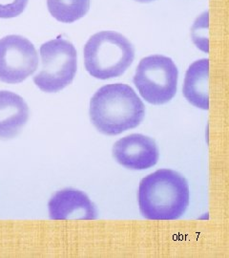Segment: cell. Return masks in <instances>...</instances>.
<instances>
[{"label":"cell","mask_w":229,"mask_h":258,"mask_svg":"<svg viewBox=\"0 0 229 258\" xmlns=\"http://www.w3.org/2000/svg\"><path fill=\"white\" fill-rule=\"evenodd\" d=\"M94 126L107 136H116L141 123L145 106L134 89L124 83L101 87L90 101Z\"/></svg>","instance_id":"obj_1"},{"label":"cell","mask_w":229,"mask_h":258,"mask_svg":"<svg viewBox=\"0 0 229 258\" xmlns=\"http://www.w3.org/2000/svg\"><path fill=\"white\" fill-rule=\"evenodd\" d=\"M41 70L34 83L46 93L59 92L73 82L78 70V53L73 44L62 37L43 43L40 47Z\"/></svg>","instance_id":"obj_4"},{"label":"cell","mask_w":229,"mask_h":258,"mask_svg":"<svg viewBox=\"0 0 229 258\" xmlns=\"http://www.w3.org/2000/svg\"><path fill=\"white\" fill-rule=\"evenodd\" d=\"M47 7L57 21L73 23L88 13L90 0H47Z\"/></svg>","instance_id":"obj_11"},{"label":"cell","mask_w":229,"mask_h":258,"mask_svg":"<svg viewBox=\"0 0 229 258\" xmlns=\"http://www.w3.org/2000/svg\"><path fill=\"white\" fill-rule=\"evenodd\" d=\"M189 205V185L179 172L163 168L144 177L138 187L141 215L149 220H176Z\"/></svg>","instance_id":"obj_2"},{"label":"cell","mask_w":229,"mask_h":258,"mask_svg":"<svg viewBox=\"0 0 229 258\" xmlns=\"http://www.w3.org/2000/svg\"><path fill=\"white\" fill-rule=\"evenodd\" d=\"M28 5V0H0V19H14L20 16Z\"/></svg>","instance_id":"obj_13"},{"label":"cell","mask_w":229,"mask_h":258,"mask_svg":"<svg viewBox=\"0 0 229 258\" xmlns=\"http://www.w3.org/2000/svg\"><path fill=\"white\" fill-rule=\"evenodd\" d=\"M83 56L87 72L104 81L125 73L134 61L135 49L121 34L102 31L93 35L86 42Z\"/></svg>","instance_id":"obj_3"},{"label":"cell","mask_w":229,"mask_h":258,"mask_svg":"<svg viewBox=\"0 0 229 258\" xmlns=\"http://www.w3.org/2000/svg\"><path fill=\"white\" fill-rule=\"evenodd\" d=\"M137 2H140V3H149V2H152L154 0H135Z\"/></svg>","instance_id":"obj_14"},{"label":"cell","mask_w":229,"mask_h":258,"mask_svg":"<svg viewBox=\"0 0 229 258\" xmlns=\"http://www.w3.org/2000/svg\"><path fill=\"white\" fill-rule=\"evenodd\" d=\"M52 220H95L98 210L86 194L74 188H64L53 195L48 203Z\"/></svg>","instance_id":"obj_8"},{"label":"cell","mask_w":229,"mask_h":258,"mask_svg":"<svg viewBox=\"0 0 229 258\" xmlns=\"http://www.w3.org/2000/svg\"><path fill=\"white\" fill-rule=\"evenodd\" d=\"M178 78V68L170 57L153 55L143 57L139 61L133 82L147 102L161 105L174 98Z\"/></svg>","instance_id":"obj_5"},{"label":"cell","mask_w":229,"mask_h":258,"mask_svg":"<svg viewBox=\"0 0 229 258\" xmlns=\"http://www.w3.org/2000/svg\"><path fill=\"white\" fill-rule=\"evenodd\" d=\"M208 12H204L196 19L191 30L194 43L205 53H208Z\"/></svg>","instance_id":"obj_12"},{"label":"cell","mask_w":229,"mask_h":258,"mask_svg":"<svg viewBox=\"0 0 229 258\" xmlns=\"http://www.w3.org/2000/svg\"><path fill=\"white\" fill-rule=\"evenodd\" d=\"M29 119L26 102L16 93L0 91V139L16 137Z\"/></svg>","instance_id":"obj_9"},{"label":"cell","mask_w":229,"mask_h":258,"mask_svg":"<svg viewBox=\"0 0 229 258\" xmlns=\"http://www.w3.org/2000/svg\"><path fill=\"white\" fill-rule=\"evenodd\" d=\"M113 156L119 165L128 169L144 170L156 165L160 151L153 139L142 134H131L115 143Z\"/></svg>","instance_id":"obj_7"},{"label":"cell","mask_w":229,"mask_h":258,"mask_svg":"<svg viewBox=\"0 0 229 258\" xmlns=\"http://www.w3.org/2000/svg\"><path fill=\"white\" fill-rule=\"evenodd\" d=\"M38 54L26 37L10 35L0 38V82L22 83L37 71Z\"/></svg>","instance_id":"obj_6"},{"label":"cell","mask_w":229,"mask_h":258,"mask_svg":"<svg viewBox=\"0 0 229 258\" xmlns=\"http://www.w3.org/2000/svg\"><path fill=\"white\" fill-rule=\"evenodd\" d=\"M208 80L209 59L202 58L189 66L183 83L184 98L195 107L202 110L209 109Z\"/></svg>","instance_id":"obj_10"}]
</instances>
